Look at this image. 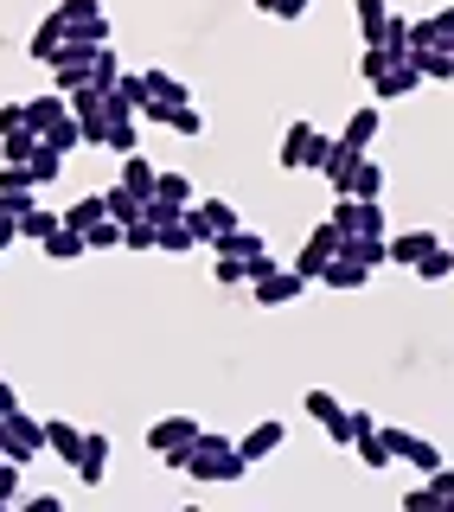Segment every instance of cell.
<instances>
[{"label":"cell","mask_w":454,"mask_h":512,"mask_svg":"<svg viewBox=\"0 0 454 512\" xmlns=\"http://www.w3.org/2000/svg\"><path fill=\"white\" fill-rule=\"evenodd\" d=\"M0 448H7V461H39L45 455V423L39 416H26V410H13V416H0Z\"/></svg>","instance_id":"4"},{"label":"cell","mask_w":454,"mask_h":512,"mask_svg":"<svg viewBox=\"0 0 454 512\" xmlns=\"http://www.w3.org/2000/svg\"><path fill=\"white\" fill-rule=\"evenodd\" d=\"M58 224H64V212H52V205H26V212H20V237H26V244H45Z\"/></svg>","instance_id":"24"},{"label":"cell","mask_w":454,"mask_h":512,"mask_svg":"<svg viewBox=\"0 0 454 512\" xmlns=\"http://www.w3.org/2000/svg\"><path fill=\"white\" fill-rule=\"evenodd\" d=\"M282 442H288V429H282V423H256L250 436H237V455H243V461L256 468V461H269V455H275Z\"/></svg>","instance_id":"14"},{"label":"cell","mask_w":454,"mask_h":512,"mask_svg":"<svg viewBox=\"0 0 454 512\" xmlns=\"http://www.w3.org/2000/svg\"><path fill=\"white\" fill-rule=\"evenodd\" d=\"M109 455H116V448H109V436H84V455H77V480H84V487H103Z\"/></svg>","instance_id":"17"},{"label":"cell","mask_w":454,"mask_h":512,"mask_svg":"<svg viewBox=\"0 0 454 512\" xmlns=\"http://www.w3.org/2000/svg\"><path fill=\"white\" fill-rule=\"evenodd\" d=\"M442 237L435 231H397V237H384V250H391V263H403V269H416V256H429Z\"/></svg>","instance_id":"16"},{"label":"cell","mask_w":454,"mask_h":512,"mask_svg":"<svg viewBox=\"0 0 454 512\" xmlns=\"http://www.w3.org/2000/svg\"><path fill=\"white\" fill-rule=\"evenodd\" d=\"M103 148H109V154H135V148H141V116H109Z\"/></svg>","instance_id":"26"},{"label":"cell","mask_w":454,"mask_h":512,"mask_svg":"<svg viewBox=\"0 0 454 512\" xmlns=\"http://www.w3.org/2000/svg\"><path fill=\"white\" fill-rule=\"evenodd\" d=\"M352 448H359V461H365V468H391V461H397L378 423H371V429H359V442H352Z\"/></svg>","instance_id":"28"},{"label":"cell","mask_w":454,"mask_h":512,"mask_svg":"<svg viewBox=\"0 0 454 512\" xmlns=\"http://www.w3.org/2000/svg\"><path fill=\"white\" fill-rule=\"evenodd\" d=\"M423 90V71H416V58H397L391 71L371 77V103H397V96H416Z\"/></svg>","instance_id":"11"},{"label":"cell","mask_w":454,"mask_h":512,"mask_svg":"<svg viewBox=\"0 0 454 512\" xmlns=\"http://www.w3.org/2000/svg\"><path fill=\"white\" fill-rule=\"evenodd\" d=\"M378 192H384V167L359 154V173H352V199H378Z\"/></svg>","instance_id":"34"},{"label":"cell","mask_w":454,"mask_h":512,"mask_svg":"<svg viewBox=\"0 0 454 512\" xmlns=\"http://www.w3.org/2000/svg\"><path fill=\"white\" fill-rule=\"evenodd\" d=\"M212 256H237L250 276H263V269H275V256H269V244H263V231H250V224H237V231H224L218 244H212Z\"/></svg>","instance_id":"6"},{"label":"cell","mask_w":454,"mask_h":512,"mask_svg":"<svg viewBox=\"0 0 454 512\" xmlns=\"http://www.w3.org/2000/svg\"><path fill=\"white\" fill-rule=\"evenodd\" d=\"M154 250H160V256H186V250H199V237H192L186 212H180V218H154Z\"/></svg>","instance_id":"13"},{"label":"cell","mask_w":454,"mask_h":512,"mask_svg":"<svg viewBox=\"0 0 454 512\" xmlns=\"http://www.w3.org/2000/svg\"><path fill=\"white\" fill-rule=\"evenodd\" d=\"M71 116H77V128H84L90 148H103V135H109V90H96V84L71 90Z\"/></svg>","instance_id":"8"},{"label":"cell","mask_w":454,"mask_h":512,"mask_svg":"<svg viewBox=\"0 0 454 512\" xmlns=\"http://www.w3.org/2000/svg\"><path fill=\"white\" fill-rule=\"evenodd\" d=\"M416 58V71H423V84L435 77V84H454V45L442 39V45H423V52H410Z\"/></svg>","instance_id":"19"},{"label":"cell","mask_w":454,"mask_h":512,"mask_svg":"<svg viewBox=\"0 0 454 512\" xmlns=\"http://www.w3.org/2000/svg\"><path fill=\"white\" fill-rule=\"evenodd\" d=\"M58 20L71 39H90V45H109V13L103 0H58Z\"/></svg>","instance_id":"7"},{"label":"cell","mask_w":454,"mask_h":512,"mask_svg":"<svg viewBox=\"0 0 454 512\" xmlns=\"http://www.w3.org/2000/svg\"><path fill=\"white\" fill-rule=\"evenodd\" d=\"M256 7H263V13H275V20H301V13L314 7V0H256Z\"/></svg>","instance_id":"44"},{"label":"cell","mask_w":454,"mask_h":512,"mask_svg":"<svg viewBox=\"0 0 454 512\" xmlns=\"http://www.w3.org/2000/svg\"><path fill=\"white\" fill-rule=\"evenodd\" d=\"M429 506H442L429 487H410V493H403V512H429Z\"/></svg>","instance_id":"46"},{"label":"cell","mask_w":454,"mask_h":512,"mask_svg":"<svg viewBox=\"0 0 454 512\" xmlns=\"http://www.w3.org/2000/svg\"><path fill=\"white\" fill-rule=\"evenodd\" d=\"M359 429H371V410H339L333 423H327V436H333L339 448H352V442H359Z\"/></svg>","instance_id":"31"},{"label":"cell","mask_w":454,"mask_h":512,"mask_svg":"<svg viewBox=\"0 0 454 512\" xmlns=\"http://www.w3.org/2000/svg\"><path fill=\"white\" fill-rule=\"evenodd\" d=\"M339 237H346V231H339L333 218L320 224V231H307V244H301V256H295V276H307V282H320V269H327L333 256H339Z\"/></svg>","instance_id":"9"},{"label":"cell","mask_w":454,"mask_h":512,"mask_svg":"<svg viewBox=\"0 0 454 512\" xmlns=\"http://www.w3.org/2000/svg\"><path fill=\"white\" fill-rule=\"evenodd\" d=\"M26 122V103H0V135H7V128H20Z\"/></svg>","instance_id":"47"},{"label":"cell","mask_w":454,"mask_h":512,"mask_svg":"<svg viewBox=\"0 0 454 512\" xmlns=\"http://www.w3.org/2000/svg\"><path fill=\"white\" fill-rule=\"evenodd\" d=\"M416 276H423V282H448V276H454V250L435 244L429 256H416Z\"/></svg>","instance_id":"35"},{"label":"cell","mask_w":454,"mask_h":512,"mask_svg":"<svg viewBox=\"0 0 454 512\" xmlns=\"http://www.w3.org/2000/svg\"><path fill=\"white\" fill-rule=\"evenodd\" d=\"M45 256H52V263H77V256H90V237L71 231V224H58V231L45 237Z\"/></svg>","instance_id":"22"},{"label":"cell","mask_w":454,"mask_h":512,"mask_svg":"<svg viewBox=\"0 0 454 512\" xmlns=\"http://www.w3.org/2000/svg\"><path fill=\"white\" fill-rule=\"evenodd\" d=\"M13 410H20V391H13V384L0 378V416H13Z\"/></svg>","instance_id":"49"},{"label":"cell","mask_w":454,"mask_h":512,"mask_svg":"<svg viewBox=\"0 0 454 512\" xmlns=\"http://www.w3.org/2000/svg\"><path fill=\"white\" fill-rule=\"evenodd\" d=\"M167 128H173V135H205V109H199V103H180V109L167 116Z\"/></svg>","instance_id":"39"},{"label":"cell","mask_w":454,"mask_h":512,"mask_svg":"<svg viewBox=\"0 0 454 512\" xmlns=\"http://www.w3.org/2000/svg\"><path fill=\"white\" fill-rule=\"evenodd\" d=\"M391 64H397L391 45H365V52H359V77H378V71H391Z\"/></svg>","instance_id":"41"},{"label":"cell","mask_w":454,"mask_h":512,"mask_svg":"<svg viewBox=\"0 0 454 512\" xmlns=\"http://www.w3.org/2000/svg\"><path fill=\"white\" fill-rule=\"evenodd\" d=\"M26 173H32V186H52L58 173H64V154H58V148H45V141H39V154L26 160Z\"/></svg>","instance_id":"33"},{"label":"cell","mask_w":454,"mask_h":512,"mask_svg":"<svg viewBox=\"0 0 454 512\" xmlns=\"http://www.w3.org/2000/svg\"><path fill=\"white\" fill-rule=\"evenodd\" d=\"M64 52V20H58V7L45 13L39 26H32V45H26V58H39V64H52Z\"/></svg>","instance_id":"15"},{"label":"cell","mask_w":454,"mask_h":512,"mask_svg":"<svg viewBox=\"0 0 454 512\" xmlns=\"http://www.w3.org/2000/svg\"><path fill=\"white\" fill-rule=\"evenodd\" d=\"M26 512H64V500H58V493H32Z\"/></svg>","instance_id":"48"},{"label":"cell","mask_w":454,"mask_h":512,"mask_svg":"<svg viewBox=\"0 0 454 512\" xmlns=\"http://www.w3.org/2000/svg\"><path fill=\"white\" fill-rule=\"evenodd\" d=\"M186 224H192V237H199V250H212L218 237H224V231H237L243 218H237V205H231V199H192V205H186Z\"/></svg>","instance_id":"5"},{"label":"cell","mask_w":454,"mask_h":512,"mask_svg":"<svg viewBox=\"0 0 454 512\" xmlns=\"http://www.w3.org/2000/svg\"><path fill=\"white\" fill-rule=\"evenodd\" d=\"M218 282H224V288H237V282H250V269H243L237 256H218Z\"/></svg>","instance_id":"45"},{"label":"cell","mask_w":454,"mask_h":512,"mask_svg":"<svg viewBox=\"0 0 454 512\" xmlns=\"http://www.w3.org/2000/svg\"><path fill=\"white\" fill-rule=\"evenodd\" d=\"M378 45H391L397 58H410V20H403V13H391V20H384V32H378Z\"/></svg>","instance_id":"38"},{"label":"cell","mask_w":454,"mask_h":512,"mask_svg":"<svg viewBox=\"0 0 454 512\" xmlns=\"http://www.w3.org/2000/svg\"><path fill=\"white\" fill-rule=\"evenodd\" d=\"M378 103H359V109H352V116H346V128H339V148H371V141H378Z\"/></svg>","instance_id":"12"},{"label":"cell","mask_w":454,"mask_h":512,"mask_svg":"<svg viewBox=\"0 0 454 512\" xmlns=\"http://www.w3.org/2000/svg\"><path fill=\"white\" fill-rule=\"evenodd\" d=\"M339 256H359L365 269L391 263V250H384V237H339Z\"/></svg>","instance_id":"30"},{"label":"cell","mask_w":454,"mask_h":512,"mask_svg":"<svg viewBox=\"0 0 454 512\" xmlns=\"http://www.w3.org/2000/svg\"><path fill=\"white\" fill-rule=\"evenodd\" d=\"M148 96H154V103H167V109L192 103V90H186V84H180L173 71H148Z\"/></svg>","instance_id":"29"},{"label":"cell","mask_w":454,"mask_h":512,"mask_svg":"<svg viewBox=\"0 0 454 512\" xmlns=\"http://www.w3.org/2000/svg\"><path fill=\"white\" fill-rule=\"evenodd\" d=\"M39 141H45V148H58V154H71V148H84V128H77V116L64 109V116H52V122L39 128Z\"/></svg>","instance_id":"21"},{"label":"cell","mask_w":454,"mask_h":512,"mask_svg":"<svg viewBox=\"0 0 454 512\" xmlns=\"http://www.w3.org/2000/svg\"><path fill=\"white\" fill-rule=\"evenodd\" d=\"M122 77V64H116V52H109V45H96V58H90V84L96 90H109Z\"/></svg>","instance_id":"37"},{"label":"cell","mask_w":454,"mask_h":512,"mask_svg":"<svg viewBox=\"0 0 454 512\" xmlns=\"http://www.w3.org/2000/svg\"><path fill=\"white\" fill-rule=\"evenodd\" d=\"M45 448H52L58 461H71V468H77V455H84V429H77V423H58V416H52V423H45Z\"/></svg>","instance_id":"20"},{"label":"cell","mask_w":454,"mask_h":512,"mask_svg":"<svg viewBox=\"0 0 454 512\" xmlns=\"http://www.w3.org/2000/svg\"><path fill=\"white\" fill-rule=\"evenodd\" d=\"M154 160L148 154H122V180L116 186H128V192H135V199H148V192H154Z\"/></svg>","instance_id":"23"},{"label":"cell","mask_w":454,"mask_h":512,"mask_svg":"<svg viewBox=\"0 0 454 512\" xmlns=\"http://www.w3.org/2000/svg\"><path fill=\"white\" fill-rule=\"evenodd\" d=\"M192 442H199V416H160V423L148 429V448L167 461V468H186Z\"/></svg>","instance_id":"3"},{"label":"cell","mask_w":454,"mask_h":512,"mask_svg":"<svg viewBox=\"0 0 454 512\" xmlns=\"http://www.w3.org/2000/svg\"><path fill=\"white\" fill-rule=\"evenodd\" d=\"M20 500V461H0V506Z\"/></svg>","instance_id":"43"},{"label":"cell","mask_w":454,"mask_h":512,"mask_svg":"<svg viewBox=\"0 0 454 512\" xmlns=\"http://www.w3.org/2000/svg\"><path fill=\"white\" fill-rule=\"evenodd\" d=\"M122 250H154V218L141 212L135 224H122Z\"/></svg>","instance_id":"40"},{"label":"cell","mask_w":454,"mask_h":512,"mask_svg":"<svg viewBox=\"0 0 454 512\" xmlns=\"http://www.w3.org/2000/svg\"><path fill=\"white\" fill-rule=\"evenodd\" d=\"M327 154H333V135H320L314 122H288V135H282V167L288 173H320Z\"/></svg>","instance_id":"2"},{"label":"cell","mask_w":454,"mask_h":512,"mask_svg":"<svg viewBox=\"0 0 454 512\" xmlns=\"http://www.w3.org/2000/svg\"><path fill=\"white\" fill-rule=\"evenodd\" d=\"M109 212H103V192H90V199H77V205H64V224L71 231H90V224H103Z\"/></svg>","instance_id":"32"},{"label":"cell","mask_w":454,"mask_h":512,"mask_svg":"<svg viewBox=\"0 0 454 512\" xmlns=\"http://www.w3.org/2000/svg\"><path fill=\"white\" fill-rule=\"evenodd\" d=\"M352 13H359V39H365V45H378L384 20H391V0H352Z\"/></svg>","instance_id":"27"},{"label":"cell","mask_w":454,"mask_h":512,"mask_svg":"<svg viewBox=\"0 0 454 512\" xmlns=\"http://www.w3.org/2000/svg\"><path fill=\"white\" fill-rule=\"evenodd\" d=\"M186 474H199V480H243L250 474V461L237 455V442H224V436H212V429H199V442H192V455H186Z\"/></svg>","instance_id":"1"},{"label":"cell","mask_w":454,"mask_h":512,"mask_svg":"<svg viewBox=\"0 0 454 512\" xmlns=\"http://www.w3.org/2000/svg\"><path fill=\"white\" fill-rule=\"evenodd\" d=\"M84 237H90V250H122V224H116V218H103V224H90V231H84Z\"/></svg>","instance_id":"42"},{"label":"cell","mask_w":454,"mask_h":512,"mask_svg":"<svg viewBox=\"0 0 454 512\" xmlns=\"http://www.w3.org/2000/svg\"><path fill=\"white\" fill-rule=\"evenodd\" d=\"M301 410H307V416H314V423H320V429H327V423H333V416H339V410H346V404H339V397H333V391H307V397H301Z\"/></svg>","instance_id":"36"},{"label":"cell","mask_w":454,"mask_h":512,"mask_svg":"<svg viewBox=\"0 0 454 512\" xmlns=\"http://www.w3.org/2000/svg\"><path fill=\"white\" fill-rule=\"evenodd\" d=\"M256 288V308H288L295 295H307V276H295V269H263V276H250Z\"/></svg>","instance_id":"10"},{"label":"cell","mask_w":454,"mask_h":512,"mask_svg":"<svg viewBox=\"0 0 454 512\" xmlns=\"http://www.w3.org/2000/svg\"><path fill=\"white\" fill-rule=\"evenodd\" d=\"M32 154H39V135H32V122H20V128H7V135H0V160L26 167Z\"/></svg>","instance_id":"25"},{"label":"cell","mask_w":454,"mask_h":512,"mask_svg":"<svg viewBox=\"0 0 454 512\" xmlns=\"http://www.w3.org/2000/svg\"><path fill=\"white\" fill-rule=\"evenodd\" d=\"M320 282L339 288V295H352V288H365V282H371V269L359 263V256H333V263L320 269Z\"/></svg>","instance_id":"18"}]
</instances>
